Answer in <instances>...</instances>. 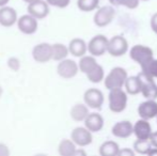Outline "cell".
Instances as JSON below:
<instances>
[{
  "label": "cell",
  "instance_id": "1",
  "mask_svg": "<svg viewBox=\"0 0 157 156\" xmlns=\"http://www.w3.org/2000/svg\"><path fill=\"white\" fill-rule=\"evenodd\" d=\"M130 58L140 64L141 69L144 70L149 63L153 60V50L143 45H136L130 49Z\"/></svg>",
  "mask_w": 157,
  "mask_h": 156
},
{
  "label": "cell",
  "instance_id": "2",
  "mask_svg": "<svg viewBox=\"0 0 157 156\" xmlns=\"http://www.w3.org/2000/svg\"><path fill=\"white\" fill-rule=\"evenodd\" d=\"M126 79H127V72L122 67H114L105 78V86L109 90L122 88L125 85Z\"/></svg>",
  "mask_w": 157,
  "mask_h": 156
},
{
  "label": "cell",
  "instance_id": "3",
  "mask_svg": "<svg viewBox=\"0 0 157 156\" xmlns=\"http://www.w3.org/2000/svg\"><path fill=\"white\" fill-rule=\"evenodd\" d=\"M127 95L121 88L110 90L109 93V108L113 112H122L126 108Z\"/></svg>",
  "mask_w": 157,
  "mask_h": 156
},
{
  "label": "cell",
  "instance_id": "4",
  "mask_svg": "<svg viewBox=\"0 0 157 156\" xmlns=\"http://www.w3.org/2000/svg\"><path fill=\"white\" fill-rule=\"evenodd\" d=\"M141 82V93L147 98H156L157 97V86L154 82L153 77L149 74L141 72L138 75Z\"/></svg>",
  "mask_w": 157,
  "mask_h": 156
},
{
  "label": "cell",
  "instance_id": "5",
  "mask_svg": "<svg viewBox=\"0 0 157 156\" xmlns=\"http://www.w3.org/2000/svg\"><path fill=\"white\" fill-rule=\"evenodd\" d=\"M108 43H109V41H108L105 36L98 34V36H95L94 38L89 42L88 50H89V52L92 56L99 57L107 51Z\"/></svg>",
  "mask_w": 157,
  "mask_h": 156
},
{
  "label": "cell",
  "instance_id": "6",
  "mask_svg": "<svg viewBox=\"0 0 157 156\" xmlns=\"http://www.w3.org/2000/svg\"><path fill=\"white\" fill-rule=\"evenodd\" d=\"M32 57L36 62L46 63L52 59V45L48 43H41L32 49Z\"/></svg>",
  "mask_w": 157,
  "mask_h": 156
},
{
  "label": "cell",
  "instance_id": "7",
  "mask_svg": "<svg viewBox=\"0 0 157 156\" xmlns=\"http://www.w3.org/2000/svg\"><path fill=\"white\" fill-rule=\"evenodd\" d=\"M128 49V43L124 36H113L108 43L107 51L113 57L123 56Z\"/></svg>",
  "mask_w": 157,
  "mask_h": 156
},
{
  "label": "cell",
  "instance_id": "8",
  "mask_svg": "<svg viewBox=\"0 0 157 156\" xmlns=\"http://www.w3.org/2000/svg\"><path fill=\"white\" fill-rule=\"evenodd\" d=\"M78 69L79 67L75 61L71 60V59H64V60L60 61V63L57 67V73L62 78L68 79L77 75Z\"/></svg>",
  "mask_w": 157,
  "mask_h": 156
},
{
  "label": "cell",
  "instance_id": "9",
  "mask_svg": "<svg viewBox=\"0 0 157 156\" xmlns=\"http://www.w3.org/2000/svg\"><path fill=\"white\" fill-rule=\"evenodd\" d=\"M116 15V11L112 6H107L101 8L94 15V23L98 27H105L109 25Z\"/></svg>",
  "mask_w": 157,
  "mask_h": 156
},
{
  "label": "cell",
  "instance_id": "10",
  "mask_svg": "<svg viewBox=\"0 0 157 156\" xmlns=\"http://www.w3.org/2000/svg\"><path fill=\"white\" fill-rule=\"evenodd\" d=\"M83 100L87 106L93 109H101L104 103V94L98 89H89L85 92L83 95Z\"/></svg>",
  "mask_w": 157,
  "mask_h": 156
},
{
  "label": "cell",
  "instance_id": "11",
  "mask_svg": "<svg viewBox=\"0 0 157 156\" xmlns=\"http://www.w3.org/2000/svg\"><path fill=\"white\" fill-rule=\"evenodd\" d=\"M37 19L31 14L23 15L17 21V27L24 34H33L37 30Z\"/></svg>",
  "mask_w": 157,
  "mask_h": 156
},
{
  "label": "cell",
  "instance_id": "12",
  "mask_svg": "<svg viewBox=\"0 0 157 156\" xmlns=\"http://www.w3.org/2000/svg\"><path fill=\"white\" fill-rule=\"evenodd\" d=\"M72 140L79 146H86L92 142L91 131L86 127H77L72 131Z\"/></svg>",
  "mask_w": 157,
  "mask_h": 156
},
{
  "label": "cell",
  "instance_id": "13",
  "mask_svg": "<svg viewBox=\"0 0 157 156\" xmlns=\"http://www.w3.org/2000/svg\"><path fill=\"white\" fill-rule=\"evenodd\" d=\"M28 13L34 16L36 19H43L49 13V6H48L47 1L39 0V1L29 3L28 6Z\"/></svg>",
  "mask_w": 157,
  "mask_h": 156
},
{
  "label": "cell",
  "instance_id": "14",
  "mask_svg": "<svg viewBox=\"0 0 157 156\" xmlns=\"http://www.w3.org/2000/svg\"><path fill=\"white\" fill-rule=\"evenodd\" d=\"M17 21V12L14 9L6 6L0 8V25L3 27H12Z\"/></svg>",
  "mask_w": 157,
  "mask_h": 156
},
{
  "label": "cell",
  "instance_id": "15",
  "mask_svg": "<svg viewBox=\"0 0 157 156\" xmlns=\"http://www.w3.org/2000/svg\"><path fill=\"white\" fill-rule=\"evenodd\" d=\"M138 113L144 120H150L157 116V103L154 101H147L138 107Z\"/></svg>",
  "mask_w": 157,
  "mask_h": 156
},
{
  "label": "cell",
  "instance_id": "16",
  "mask_svg": "<svg viewBox=\"0 0 157 156\" xmlns=\"http://www.w3.org/2000/svg\"><path fill=\"white\" fill-rule=\"evenodd\" d=\"M134 133L138 139H150L152 134V128L147 120H139L134 126Z\"/></svg>",
  "mask_w": 157,
  "mask_h": 156
},
{
  "label": "cell",
  "instance_id": "17",
  "mask_svg": "<svg viewBox=\"0 0 157 156\" xmlns=\"http://www.w3.org/2000/svg\"><path fill=\"white\" fill-rule=\"evenodd\" d=\"M85 125L90 131L97 133V131H99L103 128L104 119L99 113H96V112L89 113V116H88L85 120Z\"/></svg>",
  "mask_w": 157,
  "mask_h": 156
},
{
  "label": "cell",
  "instance_id": "18",
  "mask_svg": "<svg viewBox=\"0 0 157 156\" xmlns=\"http://www.w3.org/2000/svg\"><path fill=\"white\" fill-rule=\"evenodd\" d=\"M134 133V127L129 121L119 122L112 127V134L119 138H128Z\"/></svg>",
  "mask_w": 157,
  "mask_h": 156
},
{
  "label": "cell",
  "instance_id": "19",
  "mask_svg": "<svg viewBox=\"0 0 157 156\" xmlns=\"http://www.w3.org/2000/svg\"><path fill=\"white\" fill-rule=\"evenodd\" d=\"M87 44L81 39H74L70 42L68 50L74 57H83L87 52Z\"/></svg>",
  "mask_w": 157,
  "mask_h": 156
},
{
  "label": "cell",
  "instance_id": "20",
  "mask_svg": "<svg viewBox=\"0 0 157 156\" xmlns=\"http://www.w3.org/2000/svg\"><path fill=\"white\" fill-rule=\"evenodd\" d=\"M75 142L73 140L63 139L62 141L59 143L58 146V152L62 156H72L76 154V146H75Z\"/></svg>",
  "mask_w": 157,
  "mask_h": 156
},
{
  "label": "cell",
  "instance_id": "21",
  "mask_svg": "<svg viewBox=\"0 0 157 156\" xmlns=\"http://www.w3.org/2000/svg\"><path fill=\"white\" fill-rule=\"evenodd\" d=\"M99 154L103 156H116L120 155V148L113 141H106L99 148Z\"/></svg>",
  "mask_w": 157,
  "mask_h": 156
},
{
  "label": "cell",
  "instance_id": "22",
  "mask_svg": "<svg viewBox=\"0 0 157 156\" xmlns=\"http://www.w3.org/2000/svg\"><path fill=\"white\" fill-rule=\"evenodd\" d=\"M88 116H89L88 107L82 104L75 105L71 110V117L75 121H85Z\"/></svg>",
  "mask_w": 157,
  "mask_h": 156
},
{
  "label": "cell",
  "instance_id": "23",
  "mask_svg": "<svg viewBox=\"0 0 157 156\" xmlns=\"http://www.w3.org/2000/svg\"><path fill=\"white\" fill-rule=\"evenodd\" d=\"M125 87H126V91L129 94H138L139 92H141V82L140 79L138 76H132L126 79L125 81Z\"/></svg>",
  "mask_w": 157,
  "mask_h": 156
},
{
  "label": "cell",
  "instance_id": "24",
  "mask_svg": "<svg viewBox=\"0 0 157 156\" xmlns=\"http://www.w3.org/2000/svg\"><path fill=\"white\" fill-rule=\"evenodd\" d=\"M70 50L65 45L61 43H57L52 45V60L55 61H62L66 58Z\"/></svg>",
  "mask_w": 157,
  "mask_h": 156
},
{
  "label": "cell",
  "instance_id": "25",
  "mask_svg": "<svg viewBox=\"0 0 157 156\" xmlns=\"http://www.w3.org/2000/svg\"><path fill=\"white\" fill-rule=\"evenodd\" d=\"M96 65V60L91 56H83L79 61V70L85 74H88L89 72H91Z\"/></svg>",
  "mask_w": 157,
  "mask_h": 156
},
{
  "label": "cell",
  "instance_id": "26",
  "mask_svg": "<svg viewBox=\"0 0 157 156\" xmlns=\"http://www.w3.org/2000/svg\"><path fill=\"white\" fill-rule=\"evenodd\" d=\"M134 148L136 152L141 154H149L152 151V143L151 141H147V139H138L135 142Z\"/></svg>",
  "mask_w": 157,
  "mask_h": 156
},
{
  "label": "cell",
  "instance_id": "27",
  "mask_svg": "<svg viewBox=\"0 0 157 156\" xmlns=\"http://www.w3.org/2000/svg\"><path fill=\"white\" fill-rule=\"evenodd\" d=\"M87 77L89 79L91 82H94V83H98L101 82V80L104 79V70L101 65L97 64L96 67L92 70L91 72L87 74Z\"/></svg>",
  "mask_w": 157,
  "mask_h": 156
},
{
  "label": "cell",
  "instance_id": "28",
  "mask_svg": "<svg viewBox=\"0 0 157 156\" xmlns=\"http://www.w3.org/2000/svg\"><path fill=\"white\" fill-rule=\"evenodd\" d=\"M99 0H78L77 6L82 12H91L98 6Z\"/></svg>",
  "mask_w": 157,
  "mask_h": 156
},
{
  "label": "cell",
  "instance_id": "29",
  "mask_svg": "<svg viewBox=\"0 0 157 156\" xmlns=\"http://www.w3.org/2000/svg\"><path fill=\"white\" fill-rule=\"evenodd\" d=\"M142 72L149 74V75L152 76L153 78L154 77L157 78V60L153 59V60L149 63V65H147L144 70H142Z\"/></svg>",
  "mask_w": 157,
  "mask_h": 156
},
{
  "label": "cell",
  "instance_id": "30",
  "mask_svg": "<svg viewBox=\"0 0 157 156\" xmlns=\"http://www.w3.org/2000/svg\"><path fill=\"white\" fill-rule=\"evenodd\" d=\"M47 3L49 6H57V8H66V6L70 4V1L71 0H46Z\"/></svg>",
  "mask_w": 157,
  "mask_h": 156
},
{
  "label": "cell",
  "instance_id": "31",
  "mask_svg": "<svg viewBox=\"0 0 157 156\" xmlns=\"http://www.w3.org/2000/svg\"><path fill=\"white\" fill-rule=\"evenodd\" d=\"M122 4L128 9H136L139 4V0H123Z\"/></svg>",
  "mask_w": 157,
  "mask_h": 156
},
{
  "label": "cell",
  "instance_id": "32",
  "mask_svg": "<svg viewBox=\"0 0 157 156\" xmlns=\"http://www.w3.org/2000/svg\"><path fill=\"white\" fill-rule=\"evenodd\" d=\"M9 67H10L12 70H14V71H17V70L19 69V61H18V59L11 58L10 60H9Z\"/></svg>",
  "mask_w": 157,
  "mask_h": 156
},
{
  "label": "cell",
  "instance_id": "33",
  "mask_svg": "<svg viewBox=\"0 0 157 156\" xmlns=\"http://www.w3.org/2000/svg\"><path fill=\"white\" fill-rule=\"evenodd\" d=\"M10 154V150H9L8 146L4 143H0V156H6Z\"/></svg>",
  "mask_w": 157,
  "mask_h": 156
},
{
  "label": "cell",
  "instance_id": "34",
  "mask_svg": "<svg viewBox=\"0 0 157 156\" xmlns=\"http://www.w3.org/2000/svg\"><path fill=\"white\" fill-rule=\"evenodd\" d=\"M151 27H152V29H153V31L157 34V13H156V14H154L153 17H152Z\"/></svg>",
  "mask_w": 157,
  "mask_h": 156
},
{
  "label": "cell",
  "instance_id": "35",
  "mask_svg": "<svg viewBox=\"0 0 157 156\" xmlns=\"http://www.w3.org/2000/svg\"><path fill=\"white\" fill-rule=\"evenodd\" d=\"M150 141H151L152 146L157 148V131L151 134V137H150Z\"/></svg>",
  "mask_w": 157,
  "mask_h": 156
},
{
  "label": "cell",
  "instance_id": "36",
  "mask_svg": "<svg viewBox=\"0 0 157 156\" xmlns=\"http://www.w3.org/2000/svg\"><path fill=\"white\" fill-rule=\"evenodd\" d=\"M110 3H112L113 6H121L123 3V0H109Z\"/></svg>",
  "mask_w": 157,
  "mask_h": 156
},
{
  "label": "cell",
  "instance_id": "37",
  "mask_svg": "<svg viewBox=\"0 0 157 156\" xmlns=\"http://www.w3.org/2000/svg\"><path fill=\"white\" fill-rule=\"evenodd\" d=\"M9 1H10V0H0V8L6 6V3H8Z\"/></svg>",
  "mask_w": 157,
  "mask_h": 156
},
{
  "label": "cell",
  "instance_id": "38",
  "mask_svg": "<svg viewBox=\"0 0 157 156\" xmlns=\"http://www.w3.org/2000/svg\"><path fill=\"white\" fill-rule=\"evenodd\" d=\"M25 2H27V3H32V2H35V1H39V0H24Z\"/></svg>",
  "mask_w": 157,
  "mask_h": 156
},
{
  "label": "cell",
  "instance_id": "39",
  "mask_svg": "<svg viewBox=\"0 0 157 156\" xmlns=\"http://www.w3.org/2000/svg\"><path fill=\"white\" fill-rule=\"evenodd\" d=\"M2 93H3V89H2V87L0 86V97L2 96Z\"/></svg>",
  "mask_w": 157,
  "mask_h": 156
},
{
  "label": "cell",
  "instance_id": "40",
  "mask_svg": "<svg viewBox=\"0 0 157 156\" xmlns=\"http://www.w3.org/2000/svg\"><path fill=\"white\" fill-rule=\"evenodd\" d=\"M143 1H147V0H143Z\"/></svg>",
  "mask_w": 157,
  "mask_h": 156
}]
</instances>
